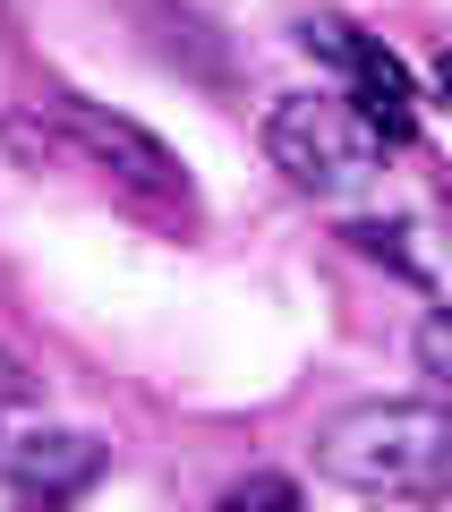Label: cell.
<instances>
[{
  "instance_id": "3957f363",
  "label": "cell",
  "mask_w": 452,
  "mask_h": 512,
  "mask_svg": "<svg viewBox=\"0 0 452 512\" xmlns=\"http://www.w3.org/2000/svg\"><path fill=\"white\" fill-rule=\"evenodd\" d=\"M60 128H69V146L86 154L94 171H111L120 188H137V197H154V205H188V171H180V154H171L145 120L103 111V103H86V94H60Z\"/></svg>"
},
{
  "instance_id": "277c9868",
  "label": "cell",
  "mask_w": 452,
  "mask_h": 512,
  "mask_svg": "<svg viewBox=\"0 0 452 512\" xmlns=\"http://www.w3.org/2000/svg\"><path fill=\"white\" fill-rule=\"evenodd\" d=\"M0 478L18 495H35V504H60V495L103 478V444L86 427H26V436L0 444Z\"/></svg>"
},
{
  "instance_id": "30bf717a",
  "label": "cell",
  "mask_w": 452,
  "mask_h": 512,
  "mask_svg": "<svg viewBox=\"0 0 452 512\" xmlns=\"http://www.w3.org/2000/svg\"><path fill=\"white\" fill-rule=\"evenodd\" d=\"M435 86H444V103H452V52H444V69H435Z\"/></svg>"
},
{
  "instance_id": "5b68a950",
  "label": "cell",
  "mask_w": 452,
  "mask_h": 512,
  "mask_svg": "<svg viewBox=\"0 0 452 512\" xmlns=\"http://www.w3.org/2000/svg\"><path fill=\"white\" fill-rule=\"evenodd\" d=\"M350 103H359V120L376 128L384 146H410V128H418V94H410V69H401L393 52H384L376 35L359 43V60H350Z\"/></svg>"
},
{
  "instance_id": "8992f818",
  "label": "cell",
  "mask_w": 452,
  "mask_h": 512,
  "mask_svg": "<svg viewBox=\"0 0 452 512\" xmlns=\"http://www.w3.org/2000/svg\"><path fill=\"white\" fill-rule=\"evenodd\" d=\"M410 350H418V376L435 384V410H452V308H435Z\"/></svg>"
},
{
  "instance_id": "7a4b0ae2",
  "label": "cell",
  "mask_w": 452,
  "mask_h": 512,
  "mask_svg": "<svg viewBox=\"0 0 452 512\" xmlns=\"http://www.w3.org/2000/svg\"><path fill=\"white\" fill-rule=\"evenodd\" d=\"M265 154L308 197H350L384 171V137L359 120V103H333V94H282L265 111Z\"/></svg>"
},
{
  "instance_id": "ba28073f",
  "label": "cell",
  "mask_w": 452,
  "mask_h": 512,
  "mask_svg": "<svg viewBox=\"0 0 452 512\" xmlns=\"http://www.w3.org/2000/svg\"><path fill=\"white\" fill-rule=\"evenodd\" d=\"M350 239H359V248H367V256H401V248H393V239H401V231H384V222H359V231H350ZM401 265H410V256H401Z\"/></svg>"
},
{
  "instance_id": "6da1fadb",
  "label": "cell",
  "mask_w": 452,
  "mask_h": 512,
  "mask_svg": "<svg viewBox=\"0 0 452 512\" xmlns=\"http://www.w3.org/2000/svg\"><path fill=\"white\" fill-rule=\"evenodd\" d=\"M316 470L350 495H427L452 478V410L435 402H359L325 419L316 436Z\"/></svg>"
},
{
  "instance_id": "9c48e42d",
  "label": "cell",
  "mask_w": 452,
  "mask_h": 512,
  "mask_svg": "<svg viewBox=\"0 0 452 512\" xmlns=\"http://www.w3.org/2000/svg\"><path fill=\"white\" fill-rule=\"evenodd\" d=\"M9 402H26V376H18V359L0 350V410H9Z\"/></svg>"
},
{
  "instance_id": "52a82bcc",
  "label": "cell",
  "mask_w": 452,
  "mask_h": 512,
  "mask_svg": "<svg viewBox=\"0 0 452 512\" xmlns=\"http://www.w3.org/2000/svg\"><path fill=\"white\" fill-rule=\"evenodd\" d=\"M222 512H299V487L273 478V470H256V478H239V487L222 495Z\"/></svg>"
}]
</instances>
